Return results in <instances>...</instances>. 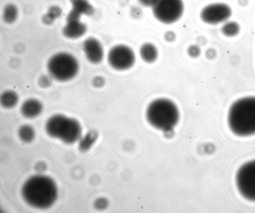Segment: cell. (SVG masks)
Wrapping results in <instances>:
<instances>
[{"label": "cell", "instance_id": "cell-16", "mask_svg": "<svg viewBox=\"0 0 255 213\" xmlns=\"http://www.w3.org/2000/svg\"><path fill=\"white\" fill-rule=\"evenodd\" d=\"M98 137L96 131L91 130L83 137H81L79 142V148L82 151H87L94 145Z\"/></svg>", "mask_w": 255, "mask_h": 213}, {"label": "cell", "instance_id": "cell-5", "mask_svg": "<svg viewBox=\"0 0 255 213\" xmlns=\"http://www.w3.org/2000/svg\"><path fill=\"white\" fill-rule=\"evenodd\" d=\"M47 70L50 76L59 81H67L78 73L79 65L73 55L60 52L52 56L47 63Z\"/></svg>", "mask_w": 255, "mask_h": 213}, {"label": "cell", "instance_id": "cell-8", "mask_svg": "<svg viewBox=\"0 0 255 213\" xmlns=\"http://www.w3.org/2000/svg\"><path fill=\"white\" fill-rule=\"evenodd\" d=\"M107 60L109 65L114 70L125 71L134 65L135 55L133 50L128 46L118 44L110 49Z\"/></svg>", "mask_w": 255, "mask_h": 213}, {"label": "cell", "instance_id": "cell-12", "mask_svg": "<svg viewBox=\"0 0 255 213\" xmlns=\"http://www.w3.org/2000/svg\"><path fill=\"white\" fill-rule=\"evenodd\" d=\"M42 103L35 98H29L25 100L20 106V113L25 118L33 119L39 116L42 112Z\"/></svg>", "mask_w": 255, "mask_h": 213}, {"label": "cell", "instance_id": "cell-15", "mask_svg": "<svg viewBox=\"0 0 255 213\" xmlns=\"http://www.w3.org/2000/svg\"><path fill=\"white\" fill-rule=\"evenodd\" d=\"M19 97L17 93L12 90H7L3 92L0 97L1 105L6 109H11L17 104Z\"/></svg>", "mask_w": 255, "mask_h": 213}, {"label": "cell", "instance_id": "cell-14", "mask_svg": "<svg viewBox=\"0 0 255 213\" xmlns=\"http://www.w3.org/2000/svg\"><path fill=\"white\" fill-rule=\"evenodd\" d=\"M72 9L80 15L91 16L94 13V8L88 0H70Z\"/></svg>", "mask_w": 255, "mask_h": 213}, {"label": "cell", "instance_id": "cell-7", "mask_svg": "<svg viewBox=\"0 0 255 213\" xmlns=\"http://www.w3.org/2000/svg\"><path fill=\"white\" fill-rule=\"evenodd\" d=\"M236 184L241 195L255 202V159L243 164L236 175Z\"/></svg>", "mask_w": 255, "mask_h": 213}, {"label": "cell", "instance_id": "cell-17", "mask_svg": "<svg viewBox=\"0 0 255 213\" xmlns=\"http://www.w3.org/2000/svg\"><path fill=\"white\" fill-rule=\"evenodd\" d=\"M18 136L23 142H31L35 138V131L33 127L29 124L21 125L18 130Z\"/></svg>", "mask_w": 255, "mask_h": 213}, {"label": "cell", "instance_id": "cell-26", "mask_svg": "<svg viewBox=\"0 0 255 213\" xmlns=\"http://www.w3.org/2000/svg\"><path fill=\"white\" fill-rule=\"evenodd\" d=\"M206 56L208 59H213L216 56V51L214 49L210 48L206 51Z\"/></svg>", "mask_w": 255, "mask_h": 213}, {"label": "cell", "instance_id": "cell-24", "mask_svg": "<svg viewBox=\"0 0 255 213\" xmlns=\"http://www.w3.org/2000/svg\"><path fill=\"white\" fill-rule=\"evenodd\" d=\"M104 80L101 77H97L94 79L93 84L95 86L100 87L104 84Z\"/></svg>", "mask_w": 255, "mask_h": 213}, {"label": "cell", "instance_id": "cell-20", "mask_svg": "<svg viewBox=\"0 0 255 213\" xmlns=\"http://www.w3.org/2000/svg\"><path fill=\"white\" fill-rule=\"evenodd\" d=\"M46 14L54 21L55 19L61 16L62 14V10L57 6H51L49 7Z\"/></svg>", "mask_w": 255, "mask_h": 213}, {"label": "cell", "instance_id": "cell-13", "mask_svg": "<svg viewBox=\"0 0 255 213\" xmlns=\"http://www.w3.org/2000/svg\"><path fill=\"white\" fill-rule=\"evenodd\" d=\"M139 54L141 59L147 63L154 62L158 55L156 47L150 42L144 43L140 46L139 49Z\"/></svg>", "mask_w": 255, "mask_h": 213}, {"label": "cell", "instance_id": "cell-19", "mask_svg": "<svg viewBox=\"0 0 255 213\" xmlns=\"http://www.w3.org/2000/svg\"><path fill=\"white\" fill-rule=\"evenodd\" d=\"M223 34L227 37L237 35L240 31V26L235 21H229L225 23L221 28Z\"/></svg>", "mask_w": 255, "mask_h": 213}, {"label": "cell", "instance_id": "cell-27", "mask_svg": "<svg viewBox=\"0 0 255 213\" xmlns=\"http://www.w3.org/2000/svg\"><path fill=\"white\" fill-rule=\"evenodd\" d=\"M103 203L104 201L103 199H97L94 203L95 208L99 210L102 209L104 207V203L103 204Z\"/></svg>", "mask_w": 255, "mask_h": 213}, {"label": "cell", "instance_id": "cell-10", "mask_svg": "<svg viewBox=\"0 0 255 213\" xmlns=\"http://www.w3.org/2000/svg\"><path fill=\"white\" fill-rule=\"evenodd\" d=\"M81 15L71 9L66 17V23L62 32L69 39H75L82 37L87 31V26L80 21Z\"/></svg>", "mask_w": 255, "mask_h": 213}, {"label": "cell", "instance_id": "cell-2", "mask_svg": "<svg viewBox=\"0 0 255 213\" xmlns=\"http://www.w3.org/2000/svg\"><path fill=\"white\" fill-rule=\"evenodd\" d=\"M227 123L230 131L237 136L255 135V96L234 101L228 111Z\"/></svg>", "mask_w": 255, "mask_h": 213}, {"label": "cell", "instance_id": "cell-23", "mask_svg": "<svg viewBox=\"0 0 255 213\" xmlns=\"http://www.w3.org/2000/svg\"><path fill=\"white\" fill-rule=\"evenodd\" d=\"M51 83L50 80L48 77L44 75L40 78L39 83L41 86L47 87L50 85Z\"/></svg>", "mask_w": 255, "mask_h": 213}, {"label": "cell", "instance_id": "cell-9", "mask_svg": "<svg viewBox=\"0 0 255 213\" xmlns=\"http://www.w3.org/2000/svg\"><path fill=\"white\" fill-rule=\"evenodd\" d=\"M231 14V8L228 4L220 2L205 6L201 10L200 16L205 23L215 25L225 21Z\"/></svg>", "mask_w": 255, "mask_h": 213}, {"label": "cell", "instance_id": "cell-25", "mask_svg": "<svg viewBox=\"0 0 255 213\" xmlns=\"http://www.w3.org/2000/svg\"><path fill=\"white\" fill-rule=\"evenodd\" d=\"M154 0H137L141 5L145 7H151Z\"/></svg>", "mask_w": 255, "mask_h": 213}, {"label": "cell", "instance_id": "cell-1", "mask_svg": "<svg viewBox=\"0 0 255 213\" xmlns=\"http://www.w3.org/2000/svg\"><path fill=\"white\" fill-rule=\"evenodd\" d=\"M21 195L24 201L29 206L44 210L55 204L58 191L56 182L52 178L36 174L25 181L21 188Z\"/></svg>", "mask_w": 255, "mask_h": 213}, {"label": "cell", "instance_id": "cell-3", "mask_svg": "<svg viewBox=\"0 0 255 213\" xmlns=\"http://www.w3.org/2000/svg\"><path fill=\"white\" fill-rule=\"evenodd\" d=\"M146 118L149 124L163 132H169L177 124L180 117L176 105L165 98L156 99L148 105Z\"/></svg>", "mask_w": 255, "mask_h": 213}, {"label": "cell", "instance_id": "cell-4", "mask_svg": "<svg viewBox=\"0 0 255 213\" xmlns=\"http://www.w3.org/2000/svg\"><path fill=\"white\" fill-rule=\"evenodd\" d=\"M45 130L51 138L68 144L78 142L82 134V128L78 120L61 114L53 115L48 119Z\"/></svg>", "mask_w": 255, "mask_h": 213}, {"label": "cell", "instance_id": "cell-18", "mask_svg": "<svg viewBox=\"0 0 255 213\" xmlns=\"http://www.w3.org/2000/svg\"><path fill=\"white\" fill-rule=\"evenodd\" d=\"M17 16L18 10L15 5L9 4L5 6L3 12V19L6 23H13L16 20Z\"/></svg>", "mask_w": 255, "mask_h": 213}, {"label": "cell", "instance_id": "cell-21", "mask_svg": "<svg viewBox=\"0 0 255 213\" xmlns=\"http://www.w3.org/2000/svg\"><path fill=\"white\" fill-rule=\"evenodd\" d=\"M187 54L192 58L198 57L201 53V49L197 45H191L187 50Z\"/></svg>", "mask_w": 255, "mask_h": 213}, {"label": "cell", "instance_id": "cell-11", "mask_svg": "<svg viewBox=\"0 0 255 213\" xmlns=\"http://www.w3.org/2000/svg\"><path fill=\"white\" fill-rule=\"evenodd\" d=\"M83 49L87 60L91 63H100L104 57V51L100 42L94 37L86 39L83 43Z\"/></svg>", "mask_w": 255, "mask_h": 213}, {"label": "cell", "instance_id": "cell-22", "mask_svg": "<svg viewBox=\"0 0 255 213\" xmlns=\"http://www.w3.org/2000/svg\"><path fill=\"white\" fill-rule=\"evenodd\" d=\"M165 40L168 42H172L176 39V34L172 31H167L164 34Z\"/></svg>", "mask_w": 255, "mask_h": 213}, {"label": "cell", "instance_id": "cell-6", "mask_svg": "<svg viewBox=\"0 0 255 213\" xmlns=\"http://www.w3.org/2000/svg\"><path fill=\"white\" fill-rule=\"evenodd\" d=\"M151 8L154 17L158 21L171 24L180 19L184 6L182 0H154Z\"/></svg>", "mask_w": 255, "mask_h": 213}]
</instances>
